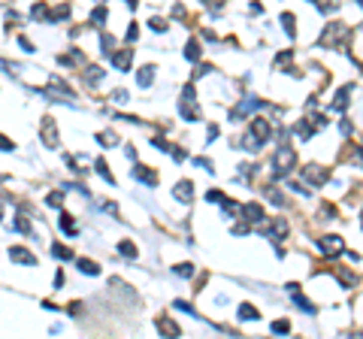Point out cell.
<instances>
[{"label": "cell", "instance_id": "cell-30", "mask_svg": "<svg viewBox=\"0 0 363 339\" xmlns=\"http://www.w3.org/2000/svg\"><path fill=\"white\" fill-rule=\"evenodd\" d=\"M46 203H49V206H61V203H64V194H61V191H55V194H49V200H46Z\"/></svg>", "mask_w": 363, "mask_h": 339}, {"label": "cell", "instance_id": "cell-11", "mask_svg": "<svg viewBox=\"0 0 363 339\" xmlns=\"http://www.w3.org/2000/svg\"><path fill=\"white\" fill-rule=\"evenodd\" d=\"M43 139H46V145H52V148L58 145V133H55V121H52V118L43 121Z\"/></svg>", "mask_w": 363, "mask_h": 339}, {"label": "cell", "instance_id": "cell-31", "mask_svg": "<svg viewBox=\"0 0 363 339\" xmlns=\"http://www.w3.org/2000/svg\"><path fill=\"white\" fill-rule=\"evenodd\" d=\"M272 330H275V333H287V330H290V324L281 318V321H272Z\"/></svg>", "mask_w": 363, "mask_h": 339}, {"label": "cell", "instance_id": "cell-25", "mask_svg": "<svg viewBox=\"0 0 363 339\" xmlns=\"http://www.w3.org/2000/svg\"><path fill=\"white\" fill-rule=\"evenodd\" d=\"M52 254H55V257H64V260H70V257H73V251H70L67 245H52Z\"/></svg>", "mask_w": 363, "mask_h": 339}, {"label": "cell", "instance_id": "cell-17", "mask_svg": "<svg viewBox=\"0 0 363 339\" xmlns=\"http://www.w3.org/2000/svg\"><path fill=\"white\" fill-rule=\"evenodd\" d=\"M158 330H164L167 336H179V327H176L170 318H161V321H158Z\"/></svg>", "mask_w": 363, "mask_h": 339}, {"label": "cell", "instance_id": "cell-6", "mask_svg": "<svg viewBox=\"0 0 363 339\" xmlns=\"http://www.w3.org/2000/svg\"><path fill=\"white\" fill-rule=\"evenodd\" d=\"M9 257H12V260H18L21 267H33V263H36V257H33L27 248H18V245H15V248H9Z\"/></svg>", "mask_w": 363, "mask_h": 339}, {"label": "cell", "instance_id": "cell-9", "mask_svg": "<svg viewBox=\"0 0 363 339\" xmlns=\"http://www.w3.org/2000/svg\"><path fill=\"white\" fill-rule=\"evenodd\" d=\"M242 218H248V221H264V206L261 203H245L242 206Z\"/></svg>", "mask_w": 363, "mask_h": 339}, {"label": "cell", "instance_id": "cell-2", "mask_svg": "<svg viewBox=\"0 0 363 339\" xmlns=\"http://www.w3.org/2000/svg\"><path fill=\"white\" fill-rule=\"evenodd\" d=\"M179 109H182V118H188V121H197V118H200V109H197V103H194V88H191V85L185 88V94H182Z\"/></svg>", "mask_w": 363, "mask_h": 339}, {"label": "cell", "instance_id": "cell-35", "mask_svg": "<svg viewBox=\"0 0 363 339\" xmlns=\"http://www.w3.org/2000/svg\"><path fill=\"white\" fill-rule=\"evenodd\" d=\"M112 100H115V103H127V91H115Z\"/></svg>", "mask_w": 363, "mask_h": 339}, {"label": "cell", "instance_id": "cell-19", "mask_svg": "<svg viewBox=\"0 0 363 339\" xmlns=\"http://www.w3.org/2000/svg\"><path fill=\"white\" fill-rule=\"evenodd\" d=\"M103 79V70L100 67H88V73H85V82H91V85H97Z\"/></svg>", "mask_w": 363, "mask_h": 339}, {"label": "cell", "instance_id": "cell-5", "mask_svg": "<svg viewBox=\"0 0 363 339\" xmlns=\"http://www.w3.org/2000/svg\"><path fill=\"white\" fill-rule=\"evenodd\" d=\"M130 61H133V46H127V49H121V52H115V55H112V67H115V70H121V73L130 67Z\"/></svg>", "mask_w": 363, "mask_h": 339}, {"label": "cell", "instance_id": "cell-15", "mask_svg": "<svg viewBox=\"0 0 363 339\" xmlns=\"http://www.w3.org/2000/svg\"><path fill=\"white\" fill-rule=\"evenodd\" d=\"M281 27H284V33L290 36V40L297 36V24H294V15H290V12H284V15H281Z\"/></svg>", "mask_w": 363, "mask_h": 339}, {"label": "cell", "instance_id": "cell-29", "mask_svg": "<svg viewBox=\"0 0 363 339\" xmlns=\"http://www.w3.org/2000/svg\"><path fill=\"white\" fill-rule=\"evenodd\" d=\"M149 27H152V30H161V33H164V30H167V21H164V18H152V21H149Z\"/></svg>", "mask_w": 363, "mask_h": 339}, {"label": "cell", "instance_id": "cell-22", "mask_svg": "<svg viewBox=\"0 0 363 339\" xmlns=\"http://www.w3.org/2000/svg\"><path fill=\"white\" fill-rule=\"evenodd\" d=\"M61 227H64V233H67V236H76V224H73L67 215H61Z\"/></svg>", "mask_w": 363, "mask_h": 339}, {"label": "cell", "instance_id": "cell-23", "mask_svg": "<svg viewBox=\"0 0 363 339\" xmlns=\"http://www.w3.org/2000/svg\"><path fill=\"white\" fill-rule=\"evenodd\" d=\"M185 58H188V61H197V58H200V46H197L194 40L188 43V49H185Z\"/></svg>", "mask_w": 363, "mask_h": 339}, {"label": "cell", "instance_id": "cell-8", "mask_svg": "<svg viewBox=\"0 0 363 339\" xmlns=\"http://www.w3.org/2000/svg\"><path fill=\"white\" fill-rule=\"evenodd\" d=\"M251 133H254V136H258L261 142H267L272 130H270V124H267L264 118H254V121H251Z\"/></svg>", "mask_w": 363, "mask_h": 339}, {"label": "cell", "instance_id": "cell-40", "mask_svg": "<svg viewBox=\"0 0 363 339\" xmlns=\"http://www.w3.org/2000/svg\"><path fill=\"white\" fill-rule=\"evenodd\" d=\"M357 3H360V6H363V0H357Z\"/></svg>", "mask_w": 363, "mask_h": 339}, {"label": "cell", "instance_id": "cell-37", "mask_svg": "<svg viewBox=\"0 0 363 339\" xmlns=\"http://www.w3.org/2000/svg\"><path fill=\"white\" fill-rule=\"evenodd\" d=\"M136 33H139V30H136V24H130V30H127V40H130V43L136 40Z\"/></svg>", "mask_w": 363, "mask_h": 339}, {"label": "cell", "instance_id": "cell-18", "mask_svg": "<svg viewBox=\"0 0 363 339\" xmlns=\"http://www.w3.org/2000/svg\"><path fill=\"white\" fill-rule=\"evenodd\" d=\"M239 318H242V321H251V318H258V309H254L251 303H242V306H239Z\"/></svg>", "mask_w": 363, "mask_h": 339}, {"label": "cell", "instance_id": "cell-10", "mask_svg": "<svg viewBox=\"0 0 363 339\" xmlns=\"http://www.w3.org/2000/svg\"><path fill=\"white\" fill-rule=\"evenodd\" d=\"M130 173H133V179H139V182H145V185H158V173L145 170V167H133Z\"/></svg>", "mask_w": 363, "mask_h": 339}, {"label": "cell", "instance_id": "cell-39", "mask_svg": "<svg viewBox=\"0 0 363 339\" xmlns=\"http://www.w3.org/2000/svg\"><path fill=\"white\" fill-rule=\"evenodd\" d=\"M0 218H3V206H0Z\"/></svg>", "mask_w": 363, "mask_h": 339}, {"label": "cell", "instance_id": "cell-27", "mask_svg": "<svg viewBox=\"0 0 363 339\" xmlns=\"http://www.w3.org/2000/svg\"><path fill=\"white\" fill-rule=\"evenodd\" d=\"M191 273H194V267H191V263H179V267H176V276H185V279H188Z\"/></svg>", "mask_w": 363, "mask_h": 339}, {"label": "cell", "instance_id": "cell-12", "mask_svg": "<svg viewBox=\"0 0 363 339\" xmlns=\"http://www.w3.org/2000/svg\"><path fill=\"white\" fill-rule=\"evenodd\" d=\"M348 97H351V85H345V88H339V94L333 97V103H330V109H345V106H348Z\"/></svg>", "mask_w": 363, "mask_h": 339}, {"label": "cell", "instance_id": "cell-21", "mask_svg": "<svg viewBox=\"0 0 363 339\" xmlns=\"http://www.w3.org/2000/svg\"><path fill=\"white\" fill-rule=\"evenodd\" d=\"M79 270L88 273V276H100V267H97V263H91V260H79Z\"/></svg>", "mask_w": 363, "mask_h": 339}, {"label": "cell", "instance_id": "cell-33", "mask_svg": "<svg viewBox=\"0 0 363 339\" xmlns=\"http://www.w3.org/2000/svg\"><path fill=\"white\" fill-rule=\"evenodd\" d=\"M91 18H94V24H103V21H106V9H103V6H100V9H94V15H91Z\"/></svg>", "mask_w": 363, "mask_h": 339}, {"label": "cell", "instance_id": "cell-14", "mask_svg": "<svg viewBox=\"0 0 363 339\" xmlns=\"http://www.w3.org/2000/svg\"><path fill=\"white\" fill-rule=\"evenodd\" d=\"M354 43H357V46H354V61L363 64V24H360L357 33H354Z\"/></svg>", "mask_w": 363, "mask_h": 339}, {"label": "cell", "instance_id": "cell-16", "mask_svg": "<svg viewBox=\"0 0 363 339\" xmlns=\"http://www.w3.org/2000/svg\"><path fill=\"white\" fill-rule=\"evenodd\" d=\"M176 197L188 203V200H191V182H179V185H176Z\"/></svg>", "mask_w": 363, "mask_h": 339}, {"label": "cell", "instance_id": "cell-32", "mask_svg": "<svg viewBox=\"0 0 363 339\" xmlns=\"http://www.w3.org/2000/svg\"><path fill=\"white\" fill-rule=\"evenodd\" d=\"M100 145H115V133H100Z\"/></svg>", "mask_w": 363, "mask_h": 339}, {"label": "cell", "instance_id": "cell-7", "mask_svg": "<svg viewBox=\"0 0 363 339\" xmlns=\"http://www.w3.org/2000/svg\"><path fill=\"white\" fill-rule=\"evenodd\" d=\"M342 248H345V245H342L339 236H324V239H321V251H324V254H339Z\"/></svg>", "mask_w": 363, "mask_h": 339}, {"label": "cell", "instance_id": "cell-24", "mask_svg": "<svg viewBox=\"0 0 363 339\" xmlns=\"http://www.w3.org/2000/svg\"><path fill=\"white\" fill-rule=\"evenodd\" d=\"M118 251H121L124 257H136V245H133V242H118Z\"/></svg>", "mask_w": 363, "mask_h": 339}, {"label": "cell", "instance_id": "cell-28", "mask_svg": "<svg viewBox=\"0 0 363 339\" xmlns=\"http://www.w3.org/2000/svg\"><path fill=\"white\" fill-rule=\"evenodd\" d=\"M12 227H15L18 233H27V230H30V224H27L24 218H15V221H12Z\"/></svg>", "mask_w": 363, "mask_h": 339}, {"label": "cell", "instance_id": "cell-36", "mask_svg": "<svg viewBox=\"0 0 363 339\" xmlns=\"http://www.w3.org/2000/svg\"><path fill=\"white\" fill-rule=\"evenodd\" d=\"M0 148H3V152H9V148H12V142H9L6 136H0Z\"/></svg>", "mask_w": 363, "mask_h": 339}, {"label": "cell", "instance_id": "cell-3", "mask_svg": "<svg viewBox=\"0 0 363 339\" xmlns=\"http://www.w3.org/2000/svg\"><path fill=\"white\" fill-rule=\"evenodd\" d=\"M345 36H348V27L342 24V21H333L330 27H327L324 30V46H342V40H345Z\"/></svg>", "mask_w": 363, "mask_h": 339}, {"label": "cell", "instance_id": "cell-38", "mask_svg": "<svg viewBox=\"0 0 363 339\" xmlns=\"http://www.w3.org/2000/svg\"><path fill=\"white\" fill-rule=\"evenodd\" d=\"M127 3H130V6H136V0H127Z\"/></svg>", "mask_w": 363, "mask_h": 339}, {"label": "cell", "instance_id": "cell-34", "mask_svg": "<svg viewBox=\"0 0 363 339\" xmlns=\"http://www.w3.org/2000/svg\"><path fill=\"white\" fill-rule=\"evenodd\" d=\"M173 158H176V161H185L188 152H185V148H173Z\"/></svg>", "mask_w": 363, "mask_h": 339}, {"label": "cell", "instance_id": "cell-26", "mask_svg": "<svg viewBox=\"0 0 363 339\" xmlns=\"http://www.w3.org/2000/svg\"><path fill=\"white\" fill-rule=\"evenodd\" d=\"M339 282H342L345 288H351V285H354V273H348V270H339Z\"/></svg>", "mask_w": 363, "mask_h": 339}, {"label": "cell", "instance_id": "cell-4", "mask_svg": "<svg viewBox=\"0 0 363 339\" xmlns=\"http://www.w3.org/2000/svg\"><path fill=\"white\" fill-rule=\"evenodd\" d=\"M300 173H303V179H306V182H312V185H324V182H327V176H330V173H327L324 167H318V164H309V167H303Z\"/></svg>", "mask_w": 363, "mask_h": 339}, {"label": "cell", "instance_id": "cell-13", "mask_svg": "<svg viewBox=\"0 0 363 339\" xmlns=\"http://www.w3.org/2000/svg\"><path fill=\"white\" fill-rule=\"evenodd\" d=\"M152 79H155V67H142V70L136 73V82H139V88H149V85H152Z\"/></svg>", "mask_w": 363, "mask_h": 339}, {"label": "cell", "instance_id": "cell-1", "mask_svg": "<svg viewBox=\"0 0 363 339\" xmlns=\"http://www.w3.org/2000/svg\"><path fill=\"white\" fill-rule=\"evenodd\" d=\"M272 167H275V176H287L290 170L297 167V152L290 145H281L275 152V158H272Z\"/></svg>", "mask_w": 363, "mask_h": 339}, {"label": "cell", "instance_id": "cell-20", "mask_svg": "<svg viewBox=\"0 0 363 339\" xmlns=\"http://www.w3.org/2000/svg\"><path fill=\"white\" fill-rule=\"evenodd\" d=\"M318 9L327 15V12H336L339 9V0H318Z\"/></svg>", "mask_w": 363, "mask_h": 339}]
</instances>
